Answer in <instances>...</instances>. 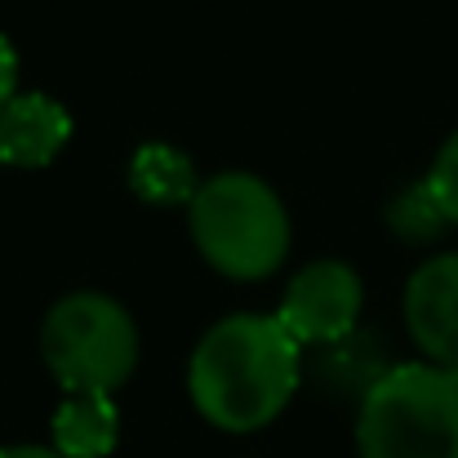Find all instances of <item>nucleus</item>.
<instances>
[{"label": "nucleus", "instance_id": "nucleus-1", "mask_svg": "<svg viewBox=\"0 0 458 458\" xmlns=\"http://www.w3.org/2000/svg\"><path fill=\"white\" fill-rule=\"evenodd\" d=\"M303 343L276 311H232L214 320L187 360L191 405L223 432L267 428L299 392Z\"/></svg>", "mask_w": 458, "mask_h": 458}, {"label": "nucleus", "instance_id": "nucleus-2", "mask_svg": "<svg viewBox=\"0 0 458 458\" xmlns=\"http://www.w3.org/2000/svg\"><path fill=\"white\" fill-rule=\"evenodd\" d=\"M187 223L205 263L232 281L272 276L294 241L290 209L276 196V187L245 169L205 178L187 205Z\"/></svg>", "mask_w": 458, "mask_h": 458}, {"label": "nucleus", "instance_id": "nucleus-3", "mask_svg": "<svg viewBox=\"0 0 458 458\" xmlns=\"http://www.w3.org/2000/svg\"><path fill=\"white\" fill-rule=\"evenodd\" d=\"M360 458H458V374L432 360L383 365L356 414Z\"/></svg>", "mask_w": 458, "mask_h": 458}, {"label": "nucleus", "instance_id": "nucleus-4", "mask_svg": "<svg viewBox=\"0 0 458 458\" xmlns=\"http://www.w3.org/2000/svg\"><path fill=\"white\" fill-rule=\"evenodd\" d=\"M40 356L67 392L112 396L139 365V325L112 294H63L40 320Z\"/></svg>", "mask_w": 458, "mask_h": 458}, {"label": "nucleus", "instance_id": "nucleus-5", "mask_svg": "<svg viewBox=\"0 0 458 458\" xmlns=\"http://www.w3.org/2000/svg\"><path fill=\"white\" fill-rule=\"evenodd\" d=\"M360 307H365V281L352 263L343 259H316L299 267L281 294L276 307V320L299 338V343H320V347H334V343H347L356 320H360Z\"/></svg>", "mask_w": 458, "mask_h": 458}, {"label": "nucleus", "instance_id": "nucleus-6", "mask_svg": "<svg viewBox=\"0 0 458 458\" xmlns=\"http://www.w3.org/2000/svg\"><path fill=\"white\" fill-rule=\"evenodd\" d=\"M405 329L423 360L458 374V254H437L405 281Z\"/></svg>", "mask_w": 458, "mask_h": 458}, {"label": "nucleus", "instance_id": "nucleus-7", "mask_svg": "<svg viewBox=\"0 0 458 458\" xmlns=\"http://www.w3.org/2000/svg\"><path fill=\"white\" fill-rule=\"evenodd\" d=\"M72 112L49 94H13L0 107V165L40 169L67 148Z\"/></svg>", "mask_w": 458, "mask_h": 458}, {"label": "nucleus", "instance_id": "nucleus-8", "mask_svg": "<svg viewBox=\"0 0 458 458\" xmlns=\"http://www.w3.org/2000/svg\"><path fill=\"white\" fill-rule=\"evenodd\" d=\"M49 437L63 458H107L121 441V410L103 392H67L54 410Z\"/></svg>", "mask_w": 458, "mask_h": 458}, {"label": "nucleus", "instance_id": "nucleus-9", "mask_svg": "<svg viewBox=\"0 0 458 458\" xmlns=\"http://www.w3.org/2000/svg\"><path fill=\"white\" fill-rule=\"evenodd\" d=\"M130 187L152 205H191L200 178L196 165L169 143H143L130 160Z\"/></svg>", "mask_w": 458, "mask_h": 458}, {"label": "nucleus", "instance_id": "nucleus-10", "mask_svg": "<svg viewBox=\"0 0 458 458\" xmlns=\"http://www.w3.org/2000/svg\"><path fill=\"white\" fill-rule=\"evenodd\" d=\"M387 218H392V232L405 236V241H432V236L445 227V214H441V205L432 200L428 182H410V187L392 200Z\"/></svg>", "mask_w": 458, "mask_h": 458}, {"label": "nucleus", "instance_id": "nucleus-11", "mask_svg": "<svg viewBox=\"0 0 458 458\" xmlns=\"http://www.w3.org/2000/svg\"><path fill=\"white\" fill-rule=\"evenodd\" d=\"M428 191H432V200L441 205V214H445V223H454L458 227V130L441 143V152L432 160V169H428Z\"/></svg>", "mask_w": 458, "mask_h": 458}, {"label": "nucleus", "instance_id": "nucleus-12", "mask_svg": "<svg viewBox=\"0 0 458 458\" xmlns=\"http://www.w3.org/2000/svg\"><path fill=\"white\" fill-rule=\"evenodd\" d=\"M13 94H18V49H13V40L0 31V107H4Z\"/></svg>", "mask_w": 458, "mask_h": 458}, {"label": "nucleus", "instance_id": "nucleus-13", "mask_svg": "<svg viewBox=\"0 0 458 458\" xmlns=\"http://www.w3.org/2000/svg\"><path fill=\"white\" fill-rule=\"evenodd\" d=\"M0 458H63V454H58L54 445H49V450H45V445H4Z\"/></svg>", "mask_w": 458, "mask_h": 458}]
</instances>
